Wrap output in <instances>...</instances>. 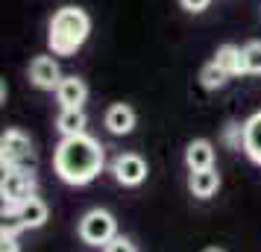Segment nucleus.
Instances as JSON below:
<instances>
[{
  "mask_svg": "<svg viewBox=\"0 0 261 252\" xmlns=\"http://www.w3.org/2000/svg\"><path fill=\"white\" fill-rule=\"evenodd\" d=\"M106 164V153L103 144L91 138V135H71V138H62L56 153H53V170L62 182L68 185H88L103 173Z\"/></svg>",
  "mask_w": 261,
  "mask_h": 252,
  "instance_id": "obj_1",
  "label": "nucleus"
},
{
  "mask_svg": "<svg viewBox=\"0 0 261 252\" xmlns=\"http://www.w3.org/2000/svg\"><path fill=\"white\" fill-rule=\"evenodd\" d=\"M188 188H191V193H194V197L208 200V197H214V193H217V188H220V173H217L214 167H208V170H191Z\"/></svg>",
  "mask_w": 261,
  "mask_h": 252,
  "instance_id": "obj_12",
  "label": "nucleus"
},
{
  "mask_svg": "<svg viewBox=\"0 0 261 252\" xmlns=\"http://www.w3.org/2000/svg\"><path fill=\"white\" fill-rule=\"evenodd\" d=\"M65 79L59 71V62L53 59V56H36V59L30 62V82L41 88V91H56L59 82Z\"/></svg>",
  "mask_w": 261,
  "mask_h": 252,
  "instance_id": "obj_7",
  "label": "nucleus"
},
{
  "mask_svg": "<svg viewBox=\"0 0 261 252\" xmlns=\"http://www.w3.org/2000/svg\"><path fill=\"white\" fill-rule=\"evenodd\" d=\"M15 214L21 217L24 229H41L44 223H47L50 208H47V203H44L41 197H30L27 203L18 205V211H15Z\"/></svg>",
  "mask_w": 261,
  "mask_h": 252,
  "instance_id": "obj_10",
  "label": "nucleus"
},
{
  "mask_svg": "<svg viewBox=\"0 0 261 252\" xmlns=\"http://www.w3.org/2000/svg\"><path fill=\"white\" fill-rule=\"evenodd\" d=\"M103 123L112 135H129L135 129V108L126 103H115V106H109Z\"/></svg>",
  "mask_w": 261,
  "mask_h": 252,
  "instance_id": "obj_9",
  "label": "nucleus"
},
{
  "mask_svg": "<svg viewBox=\"0 0 261 252\" xmlns=\"http://www.w3.org/2000/svg\"><path fill=\"white\" fill-rule=\"evenodd\" d=\"M21 229H24V223H21L18 214H3V229H0V235H18Z\"/></svg>",
  "mask_w": 261,
  "mask_h": 252,
  "instance_id": "obj_20",
  "label": "nucleus"
},
{
  "mask_svg": "<svg viewBox=\"0 0 261 252\" xmlns=\"http://www.w3.org/2000/svg\"><path fill=\"white\" fill-rule=\"evenodd\" d=\"M214 62L223 68L229 76H238V73H244V59H241V47L235 44H223V47H217L214 53Z\"/></svg>",
  "mask_w": 261,
  "mask_h": 252,
  "instance_id": "obj_15",
  "label": "nucleus"
},
{
  "mask_svg": "<svg viewBox=\"0 0 261 252\" xmlns=\"http://www.w3.org/2000/svg\"><path fill=\"white\" fill-rule=\"evenodd\" d=\"M85 111L83 108H62L59 118H56V129L62 132V138H71V135H83L85 132Z\"/></svg>",
  "mask_w": 261,
  "mask_h": 252,
  "instance_id": "obj_14",
  "label": "nucleus"
},
{
  "mask_svg": "<svg viewBox=\"0 0 261 252\" xmlns=\"http://www.w3.org/2000/svg\"><path fill=\"white\" fill-rule=\"evenodd\" d=\"M0 161H3V167H30L36 161V150H33L30 135L21 132V129L3 132V138H0Z\"/></svg>",
  "mask_w": 261,
  "mask_h": 252,
  "instance_id": "obj_5",
  "label": "nucleus"
},
{
  "mask_svg": "<svg viewBox=\"0 0 261 252\" xmlns=\"http://www.w3.org/2000/svg\"><path fill=\"white\" fill-rule=\"evenodd\" d=\"M76 232H80V240L88 243V246H109L118 238V220L109 214L106 208H91V211L83 214Z\"/></svg>",
  "mask_w": 261,
  "mask_h": 252,
  "instance_id": "obj_4",
  "label": "nucleus"
},
{
  "mask_svg": "<svg viewBox=\"0 0 261 252\" xmlns=\"http://www.w3.org/2000/svg\"><path fill=\"white\" fill-rule=\"evenodd\" d=\"M179 3H182V9H188V12H202V9H208L212 0H179Z\"/></svg>",
  "mask_w": 261,
  "mask_h": 252,
  "instance_id": "obj_22",
  "label": "nucleus"
},
{
  "mask_svg": "<svg viewBox=\"0 0 261 252\" xmlns=\"http://www.w3.org/2000/svg\"><path fill=\"white\" fill-rule=\"evenodd\" d=\"M103 252H138V246L132 243L129 238H123V235H118V238L112 240L109 246H103Z\"/></svg>",
  "mask_w": 261,
  "mask_h": 252,
  "instance_id": "obj_19",
  "label": "nucleus"
},
{
  "mask_svg": "<svg viewBox=\"0 0 261 252\" xmlns=\"http://www.w3.org/2000/svg\"><path fill=\"white\" fill-rule=\"evenodd\" d=\"M223 141L232 150H244V123H229L223 129Z\"/></svg>",
  "mask_w": 261,
  "mask_h": 252,
  "instance_id": "obj_18",
  "label": "nucleus"
},
{
  "mask_svg": "<svg viewBox=\"0 0 261 252\" xmlns=\"http://www.w3.org/2000/svg\"><path fill=\"white\" fill-rule=\"evenodd\" d=\"M0 252H21L15 235H0Z\"/></svg>",
  "mask_w": 261,
  "mask_h": 252,
  "instance_id": "obj_21",
  "label": "nucleus"
},
{
  "mask_svg": "<svg viewBox=\"0 0 261 252\" xmlns=\"http://www.w3.org/2000/svg\"><path fill=\"white\" fill-rule=\"evenodd\" d=\"M244 153L255 164H261V111L244 120Z\"/></svg>",
  "mask_w": 261,
  "mask_h": 252,
  "instance_id": "obj_13",
  "label": "nucleus"
},
{
  "mask_svg": "<svg viewBox=\"0 0 261 252\" xmlns=\"http://www.w3.org/2000/svg\"><path fill=\"white\" fill-rule=\"evenodd\" d=\"M0 193H3V214H15L18 205L36 197V176L30 167H3L0 179Z\"/></svg>",
  "mask_w": 261,
  "mask_h": 252,
  "instance_id": "obj_3",
  "label": "nucleus"
},
{
  "mask_svg": "<svg viewBox=\"0 0 261 252\" xmlns=\"http://www.w3.org/2000/svg\"><path fill=\"white\" fill-rule=\"evenodd\" d=\"M112 173H115L118 185H123V188H138L147 179V161L138 153H120L112 161Z\"/></svg>",
  "mask_w": 261,
  "mask_h": 252,
  "instance_id": "obj_6",
  "label": "nucleus"
},
{
  "mask_svg": "<svg viewBox=\"0 0 261 252\" xmlns=\"http://www.w3.org/2000/svg\"><path fill=\"white\" fill-rule=\"evenodd\" d=\"M226 79H229V73H226L214 59L200 71V82H202V88H208V91H217V88H223Z\"/></svg>",
  "mask_w": 261,
  "mask_h": 252,
  "instance_id": "obj_16",
  "label": "nucleus"
},
{
  "mask_svg": "<svg viewBox=\"0 0 261 252\" xmlns=\"http://www.w3.org/2000/svg\"><path fill=\"white\" fill-rule=\"evenodd\" d=\"M56 100L62 103V108H83V103L88 100V85L80 76H65L56 88Z\"/></svg>",
  "mask_w": 261,
  "mask_h": 252,
  "instance_id": "obj_8",
  "label": "nucleus"
},
{
  "mask_svg": "<svg viewBox=\"0 0 261 252\" xmlns=\"http://www.w3.org/2000/svg\"><path fill=\"white\" fill-rule=\"evenodd\" d=\"M88 33H91L88 12L80 6H62L50 18L47 44L53 50V56H73L88 41Z\"/></svg>",
  "mask_w": 261,
  "mask_h": 252,
  "instance_id": "obj_2",
  "label": "nucleus"
},
{
  "mask_svg": "<svg viewBox=\"0 0 261 252\" xmlns=\"http://www.w3.org/2000/svg\"><path fill=\"white\" fill-rule=\"evenodd\" d=\"M202 252H226V249H220V246H208V249H202Z\"/></svg>",
  "mask_w": 261,
  "mask_h": 252,
  "instance_id": "obj_23",
  "label": "nucleus"
},
{
  "mask_svg": "<svg viewBox=\"0 0 261 252\" xmlns=\"http://www.w3.org/2000/svg\"><path fill=\"white\" fill-rule=\"evenodd\" d=\"M244 59V73H261V41H249L241 47Z\"/></svg>",
  "mask_w": 261,
  "mask_h": 252,
  "instance_id": "obj_17",
  "label": "nucleus"
},
{
  "mask_svg": "<svg viewBox=\"0 0 261 252\" xmlns=\"http://www.w3.org/2000/svg\"><path fill=\"white\" fill-rule=\"evenodd\" d=\"M185 164L188 170H208L214 167V147L205 138H197L185 147Z\"/></svg>",
  "mask_w": 261,
  "mask_h": 252,
  "instance_id": "obj_11",
  "label": "nucleus"
}]
</instances>
